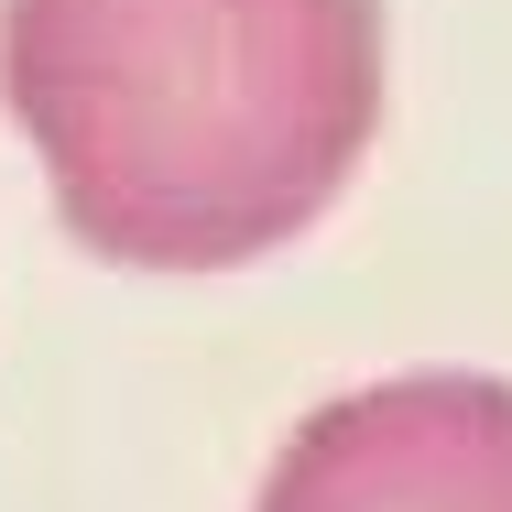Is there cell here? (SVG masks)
Returning <instances> with one entry per match:
<instances>
[{
  "label": "cell",
  "instance_id": "1",
  "mask_svg": "<svg viewBox=\"0 0 512 512\" xmlns=\"http://www.w3.org/2000/svg\"><path fill=\"white\" fill-rule=\"evenodd\" d=\"M0 99L88 251L229 273L360 175L382 0H0Z\"/></svg>",
  "mask_w": 512,
  "mask_h": 512
},
{
  "label": "cell",
  "instance_id": "2",
  "mask_svg": "<svg viewBox=\"0 0 512 512\" xmlns=\"http://www.w3.org/2000/svg\"><path fill=\"white\" fill-rule=\"evenodd\" d=\"M251 512H512V382L404 371L316 404Z\"/></svg>",
  "mask_w": 512,
  "mask_h": 512
}]
</instances>
